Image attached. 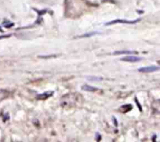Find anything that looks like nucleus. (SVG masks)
I'll return each mask as SVG.
<instances>
[{"label":"nucleus","instance_id":"4","mask_svg":"<svg viewBox=\"0 0 160 142\" xmlns=\"http://www.w3.org/2000/svg\"><path fill=\"white\" fill-rule=\"evenodd\" d=\"M54 94V91H46L44 92L43 94H37L36 98H37V100H46L49 97L52 96V94Z\"/></svg>","mask_w":160,"mask_h":142},{"label":"nucleus","instance_id":"7","mask_svg":"<svg viewBox=\"0 0 160 142\" xmlns=\"http://www.w3.org/2000/svg\"><path fill=\"white\" fill-rule=\"evenodd\" d=\"M132 109H133L132 105L126 104V105H122V106L120 108V111L121 113H128L129 111H131Z\"/></svg>","mask_w":160,"mask_h":142},{"label":"nucleus","instance_id":"8","mask_svg":"<svg viewBox=\"0 0 160 142\" xmlns=\"http://www.w3.org/2000/svg\"><path fill=\"white\" fill-rule=\"evenodd\" d=\"M99 33H100V32H98V31L91 32V33H86V34H82V35L77 36V38H90V37H92V36L95 35V34H99Z\"/></svg>","mask_w":160,"mask_h":142},{"label":"nucleus","instance_id":"9","mask_svg":"<svg viewBox=\"0 0 160 142\" xmlns=\"http://www.w3.org/2000/svg\"><path fill=\"white\" fill-rule=\"evenodd\" d=\"M133 53H137V52H134V51L129 50H123V51H116L113 53L114 55H120V54H133Z\"/></svg>","mask_w":160,"mask_h":142},{"label":"nucleus","instance_id":"5","mask_svg":"<svg viewBox=\"0 0 160 142\" xmlns=\"http://www.w3.org/2000/svg\"><path fill=\"white\" fill-rule=\"evenodd\" d=\"M81 89L83 91H89V92L98 91V90H100L99 88L93 87V86L88 85V84H84V85H83L81 87Z\"/></svg>","mask_w":160,"mask_h":142},{"label":"nucleus","instance_id":"3","mask_svg":"<svg viewBox=\"0 0 160 142\" xmlns=\"http://www.w3.org/2000/svg\"><path fill=\"white\" fill-rule=\"evenodd\" d=\"M120 60L123 61V62H127V63H138L142 60V58L134 56H127L123 58H121Z\"/></svg>","mask_w":160,"mask_h":142},{"label":"nucleus","instance_id":"1","mask_svg":"<svg viewBox=\"0 0 160 142\" xmlns=\"http://www.w3.org/2000/svg\"><path fill=\"white\" fill-rule=\"evenodd\" d=\"M140 20V19L134 20H121V19H117L115 20L109 21L108 23H106V25H112L115 23H126V24H134Z\"/></svg>","mask_w":160,"mask_h":142},{"label":"nucleus","instance_id":"11","mask_svg":"<svg viewBox=\"0 0 160 142\" xmlns=\"http://www.w3.org/2000/svg\"><path fill=\"white\" fill-rule=\"evenodd\" d=\"M11 34H8V35H1L0 36V39H2V38H9V37H10Z\"/></svg>","mask_w":160,"mask_h":142},{"label":"nucleus","instance_id":"2","mask_svg":"<svg viewBox=\"0 0 160 142\" xmlns=\"http://www.w3.org/2000/svg\"><path fill=\"white\" fill-rule=\"evenodd\" d=\"M160 67L158 66H148V67H141L138 69L139 72H142V73H152V72H156V71L159 70Z\"/></svg>","mask_w":160,"mask_h":142},{"label":"nucleus","instance_id":"6","mask_svg":"<svg viewBox=\"0 0 160 142\" xmlns=\"http://www.w3.org/2000/svg\"><path fill=\"white\" fill-rule=\"evenodd\" d=\"M10 96V92L5 89H0V102Z\"/></svg>","mask_w":160,"mask_h":142},{"label":"nucleus","instance_id":"13","mask_svg":"<svg viewBox=\"0 0 160 142\" xmlns=\"http://www.w3.org/2000/svg\"><path fill=\"white\" fill-rule=\"evenodd\" d=\"M112 119H113V120H114L115 125H116V126L118 125V123H117V119H115V117H113V118H112Z\"/></svg>","mask_w":160,"mask_h":142},{"label":"nucleus","instance_id":"10","mask_svg":"<svg viewBox=\"0 0 160 142\" xmlns=\"http://www.w3.org/2000/svg\"><path fill=\"white\" fill-rule=\"evenodd\" d=\"M87 79L88 80V81H101L103 80V78H99V77H94V76H92V77H87Z\"/></svg>","mask_w":160,"mask_h":142},{"label":"nucleus","instance_id":"14","mask_svg":"<svg viewBox=\"0 0 160 142\" xmlns=\"http://www.w3.org/2000/svg\"><path fill=\"white\" fill-rule=\"evenodd\" d=\"M0 32H3V31H2V27H0Z\"/></svg>","mask_w":160,"mask_h":142},{"label":"nucleus","instance_id":"12","mask_svg":"<svg viewBox=\"0 0 160 142\" xmlns=\"http://www.w3.org/2000/svg\"><path fill=\"white\" fill-rule=\"evenodd\" d=\"M39 57H41V58H50V57H56V56H54V55H52V56H42Z\"/></svg>","mask_w":160,"mask_h":142}]
</instances>
